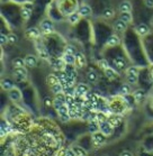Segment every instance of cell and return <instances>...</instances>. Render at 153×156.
<instances>
[{
    "mask_svg": "<svg viewBox=\"0 0 153 156\" xmlns=\"http://www.w3.org/2000/svg\"><path fill=\"white\" fill-rule=\"evenodd\" d=\"M39 26H41V30L45 34H50V33L54 32V23L52 19H49V18L43 19Z\"/></svg>",
    "mask_w": 153,
    "mask_h": 156,
    "instance_id": "obj_1",
    "label": "cell"
},
{
    "mask_svg": "<svg viewBox=\"0 0 153 156\" xmlns=\"http://www.w3.org/2000/svg\"><path fill=\"white\" fill-rule=\"evenodd\" d=\"M14 78L18 82L25 81L27 78V70L25 68H14Z\"/></svg>",
    "mask_w": 153,
    "mask_h": 156,
    "instance_id": "obj_2",
    "label": "cell"
},
{
    "mask_svg": "<svg viewBox=\"0 0 153 156\" xmlns=\"http://www.w3.org/2000/svg\"><path fill=\"white\" fill-rule=\"evenodd\" d=\"M99 130L103 133L104 135L108 137V136H111L113 134V130H114V126L109 122V121H104L101 124H99Z\"/></svg>",
    "mask_w": 153,
    "mask_h": 156,
    "instance_id": "obj_3",
    "label": "cell"
},
{
    "mask_svg": "<svg viewBox=\"0 0 153 156\" xmlns=\"http://www.w3.org/2000/svg\"><path fill=\"white\" fill-rule=\"evenodd\" d=\"M32 9L33 5L32 4H25L20 9V16L24 20H28L29 17L32 16Z\"/></svg>",
    "mask_w": 153,
    "mask_h": 156,
    "instance_id": "obj_4",
    "label": "cell"
},
{
    "mask_svg": "<svg viewBox=\"0 0 153 156\" xmlns=\"http://www.w3.org/2000/svg\"><path fill=\"white\" fill-rule=\"evenodd\" d=\"M78 12L81 17H89V16H91V14H93V8L90 7L89 5L82 4L79 6Z\"/></svg>",
    "mask_w": 153,
    "mask_h": 156,
    "instance_id": "obj_5",
    "label": "cell"
},
{
    "mask_svg": "<svg viewBox=\"0 0 153 156\" xmlns=\"http://www.w3.org/2000/svg\"><path fill=\"white\" fill-rule=\"evenodd\" d=\"M21 92L19 89H11L10 91H8V98L11 100V101H14V102H18V101H20L21 100Z\"/></svg>",
    "mask_w": 153,
    "mask_h": 156,
    "instance_id": "obj_6",
    "label": "cell"
},
{
    "mask_svg": "<svg viewBox=\"0 0 153 156\" xmlns=\"http://www.w3.org/2000/svg\"><path fill=\"white\" fill-rule=\"evenodd\" d=\"M90 91V88L88 84H86V83H79L77 85V88H75V96H85L86 93H88Z\"/></svg>",
    "mask_w": 153,
    "mask_h": 156,
    "instance_id": "obj_7",
    "label": "cell"
},
{
    "mask_svg": "<svg viewBox=\"0 0 153 156\" xmlns=\"http://www.w3.org/2000/svg\"><path fill=\"white\" fill-rule=\"evenodd\" d=\"M93 142L96 144V145L100 146L103 145L104 143L106 142V136L104 135L101 131H97L95 134H93Z\"/></svg>",
    "mask_w": 153,
    "mask_h": 156,
    "instance_id": "obj_8",
    "label": "cell"
},
{
    "mask_svg": "<svg viewBox=\"0 0 153 156\" xmlns=\"http://www.w3.org/2000/svg\"><path fill=\"white\" fill-rule=\"evenodd\" d=\"M39 35H41V32H39V29L36 28V27H31V28H28L25 32V36L28 39H36V38H38Z\"/></svg>",
    "mask_w": 153,
    "mask_h": 156,
    "instance_id": "obj_9",
    "label": "cell"
},
{
    "mask_svg": "<svg viewBox=\"0 0 153 156\" xmlns=\"http://www.w3.org/2000/svg\"><path fill=\"white\" fill-rule=\"evenodd\" d=\"M119 43H121V39H119V37H118L116 34H113V35H111L108 38H107L106 46L107 47H115V46H117Z\"/></svg>",
    "mask_w": 153,
    "mask_h": 156,
    "instance_id": "obj_10",
    "label": "cell"
},
{
    "mask_svg": "<svg viewBox=\"0 0 153 156\" xmlns=\"http://www.w3.org/2000/svg\"><path fill=\"white\" fill-rule=\"evenodd\" d=\"M25 63H26V66L27 68H35L36 65H37V57L35 55H32V54H28V55H26L25 57Z\"/></svg>",
    "mask_w": 153,
    "mask_h": 156,
    "instance_id": "obj_11",
    "label": "cell"
},
{
    "mask_svg": "<svg viewBox=\"0 0 153 156\" xmlns=\"http://www.w3.org/2000/svg\"><path fill=\"white\" fill-rule=\"evenodd\" d=\"M127 23H125L124 20H122V19H118L114 23V28L116 32H119V33H124L126 29H127Z\"/></svg>",
    "mask_w": 153,
    "mask_h": 156,
    "instance_id": "obj_12",
    "label": "cell"
},
{
    "mask_svg": "<svg viewBox=\"0 0 153 156\" xmlns=\"http://www.w3.org/2000/svg\"><path fill=\"white\" fill-rule=\"evenodd\" d=\"M81 19V16L79 15L78 11H75V12H71V14H69L68 16V21L69 24H71V25H77L79 21Z\"/></svg>",
    "mask_w": 153,
    "mask_h": 156,
    "instance_id": "obj_13",
    "label": "cell"
},
{
    "mask_svg": "<svg viewBox=\"0 0 153 156\" xmlns=\"http://www.w3.org/2000/svg\"><path fill=\"white\" fill-rule=\"evenodd\" d=\"M136 33L140 36H146L150 33L149 26L146 25V24H139V25L136 26Z\"/></svg>",
    "mask_w": 153,
    "mask_h": 156,
    "instance_id": "obj_14",
    "label": "cell"
},
{
    "mask_svg": "<svg viewBox=\"0 0 153 156\" xmlns=\"http://www.w3.org/2000/svg\"><path fill=\"white\" fill-rule=\"evenodd\" d=\"M86 64V56L82 53H77L75 54V66L78 69H81Z\"/></svg>",
    "mask_w": 153,
    "mask_h": 156,
    "instance_id": "obj_15",
    "label": "cell"
},
{
    "mask_svg": "<svg viewBox=\"0 0 153 156\" xmlns=\"http://www.w3.org/2000/svg\"><path fill=\"white\" fill-rule=\"evenodd\" d=\"M98 79H99V75H98V73L96 71H93V70H90L87 73V80L90 83H93V84H96L97 82H98Z\"/></svg>",
    "mask_w": 153,
    "mask_h": 156,
    "instance_id": "obj_16",
    "label": "cell"
},
{
    "mask_svg": "<svg viewBox=\"0 0 153 156\" xmlns=\"http://www.w3.org/2000/svg\"><path fill=\"white\" fill-rule=\"evenodd\" d=\"M118 9L121 12H126V11H132V4L127 1V0H124L122 1L119 6H118Z\"/></svg>",
    "mask_w": 153,
    "mask_h": 156,
    "instance_id": "obj_17",
    "label": "cell"
},
{
    "mask_svg": "<svg viewBox=\"0 0 153 156\" xmlns=\"http://www.w3.org/2000/svg\"><path fill=\"white\" fill-rule=\"evenodd\" d=\"M104 73H105V76L107 79H109V80H116L118 78V74L117 72L113 70L111 68H108L106 70H104Z\"/></svg>",
    "mask_w": 153,
    "mask_h": 156,
    "instance_id": "obj_18",
    "label": "cell"
},
{
    "mask_svg": "<svg viewBox=\"0 0 153 156\" xmlns=\"http://www.w3.org/2000/svg\"><path fill=\"white\" fill-rule=\"evenodd\" d=\"M119 19L122 20H124L125 23H132L133 21V15H132V11H126V12H121L119 14Z\"/></svg>",
    "mask_w": 153,
    "mask_h": 156,
    "instance_id": "obj_19",
    "label": "cell"
},
{
    "mask_svg": "<svg viewBox=\"0 0 153 156\" xmlns=\"http://www.w3.org/2000/svg\"><path fill=\"white\" fill-rule=\"evenodd\" d=\"M88 129H89V131L91 134H95L97 131H99V122L97 120H89Z\"/></svg>",
    "mask_w": 153,
    "mask_h": 156,
    "instance_id": "obj_20",
    "label": "cell"
},
{
    "mask_svg": "<svg viewBox=\"0 0 153 156\" xmlns=\"http://www.w3.org/2000/svg\"><path fill=\"white\" fill-rule=\"evenodd\" d=\"M51 66L54 69V70H62L63 69V66L65 65V63H64V61H63V58L62 60H53V61H51Z\"/></svg>",
    "mask_w": 153,
    "mask_h": 156,
    "instance_id": "obj_21",
    "label": "cell"
},
{
    "mask_svg": "<svg viewBox=\"0 0 153 156\" xmlns=\"http://www.w3.org/2000/svg\"><path fill=\"white\" fill-rule=\"evenodd\" d=\"M63 61L67 65H75V55H71V54L64 53Z\"/></svg>",
    "mask_w": 153,
    "mask_h": 156,
    "instance_id": "obj_22",
    "label": "cell"
},
{
    "mask_svg": "<svg viewBox=\"0 0 153 156\" xmlns=\"http://www.w3.org/2000/svg\"><path fill=\"white\" fill-rule=\"evenodd\" d=\"M133 97H134V100H135L136 102H142L145 99V92L143 90H137V91L134 92Z\"/></svg>",
    "mask_w": 153,
    "mask_h": 156,
    "instance_id": "obj_23",
    "label": "cell"
},
{
    "mask_svg": "<svg viewBox=\"0 0 153 156\" xmlns=\"http://www.w3.org/2000/svg\"><path fill=\"white\" fill-rule=\"evenodd\" d=\"M51 91H52L53 94H59V93L63 92L64 91L63 84H62L61 82H59V83H56V84L52 85V87H51Z\"/></svg>",
    "mask_w": 153,
    "mask_h": 156,
    "instance_id": "obj_24",
    "label": "cell"
},
{
    "mask_svg": "<svg viewBox=\"0 0 153 156\" xmlns=\"http://www.w3.org/2000/svg\"><path fill=\"white\" fill-rule=\"evenodd\" d=\"M46 82H47V84L52 87V85L59 83V82H60V79H59V76L55 74H49L46 78Z\"/></svg>",
    "mask_w": 153,
    "mask_h": 156,
    "instance_id": "obj_25",
    "label": "cell"
},
{
    "mask_svg": "<svg viewBox=\"0 0 153 156\" xmlns=\"http://www.w3.org/2000/svg\"><path fill=\"white\" fill-rule=\"evenodd\" d=\"M13 65L14 68H25L26 63H25V58H21V57H16L13 61Z\"/></svg>",
    "mask_w": 153,
    "mask_h": 156,
    "instance_id": "obj_26",
    "label": "cell"
},
{
    "mask_svg": "<svg viewBox=\"0 0 153 156\" xmlns=\"http://www.w3.org/2000/svg\"><path fill=\"white\" fill-rule=\"evenodd\" d=\"M72 149L75 151V156H88L87 151H86L83 147H81V146H73Z\"/></svg>",
    "mask_w": 153,
    "mask_h": 156,
    "instance_id": "obj_27",
    "label": "cell"
},
{
    "mask_svg": "<svg viewBox=\"0 0 153 156\" xmlns=\"http://www.w3.org/2000/svg\"><path fill=\"white\" fill-rule=\"evenodd\" d=\"M1 88L6 90V91H10L11 89H14V84H13V82L10 80H8V79H5L1 81Z\"/></svg>",
    "mask_w": 153,
    "mask_h": 156,
    "instance_id": "obj_28",
    "label": "cell"
},
{
    "mask_svg": "<svg viewBox=\"0 0 153 156\" xmlns=\"http://www.w3.org/2000/svg\"><path fill=\"white\" fill-rule=\"evenodd\" d=\"M114 64L116 65V68L119 69V70H123V69H125V66H126V62H125L122 57H115Z\"/></svg>",
    "mask_w": 153,
    "mask_h": 156,
    "instance_id": "obj_29",
    "label": "cell"
},
{
    "mask_svg": "<svg viewBox=\"0 0 153 156\" xmlns=\"http://www.w3.org/2000/svg\"><path fill=\"white\" fill-rule=\"evenodd\" d=\"M114 16H115V10L113 8H107L103 12V17L106 18V19H111V18H113Z\"/></svg>",
    "mask_w": 153,
    "mask_h": 156,
    "instance_id": "obj_30",
    "label": "cell"
},
{
    "mask_svg": "<svg viewBox=\"0 0 153 156\" xmlns=\"http://www.w3.org/2000/svg\"><path fill=\"white\" fill-rule=\"evenodd\" d=\"M126 81H127L129 84H136L137 81H139V76H137V75H133V74H126Z\"/></svg>",
    "mask_w": 153,
    "mask_h": 156,
    "instance_id": "obj_31",
    "label": "cell"
},
{
    "mask_svg": "<svg viewBox=\"0 0 153 156\" xmlns=\"http://www.w3.org/2000/svg\"><path fill=\"white\" fill-rule=\"evenodd\" d=\"M37 51H38V54H39V56L42 57V58H44V60H47L49 58V53H47V51L44 48L43 46H41V47H37Z\"/></svg>",
    "mask_w": 153,
    "mask_h": 156,
    "instance_id": "obj_32",
    "label": "cell"
},
{
    "mask_svg": "<svg viewBox=\"0 0 153 156\" xmlns=\"http://www.w3.org/2000/svg\"><path fill=\"white\" fill-rule=\"evenodd\" d=\"M121 93L123 96H126V94H129L131 93V85L128 83H125L121 87Z\"/></svg>",
    "mask_w": 153,
    "mask_h": 156,
    "instance_id": "obj_33",
    "label": "cell"
},
{
    "mask_svg": "<svg viewBox=\"0 0 153 156\" xmlns=\"http://www.w3.org/2000/svg\"><path fill=\"white\" fill-rule=\"evenodd\" d=\"M69 116L71 119H75V118H78L79 117V112H78V109L75 107H71V108H69Z\"/></svg>",
    "mask_w": 153,
    "mask_h": 156,
    "instance_id": "obj_34",
    "label": "cell"
},
{
    "mask_svg": "<svg viewBox=\"0 0 153 156\" xmlns=\"http://www.w3.org/2000/svg\"><path fill=\"white\" fill-rule=\"evenodd\" d=\"M96 120L98 121L99 124H101V122H104V121H107V120H108V119H107L106 114H104L103 111H100V112H97Z\"/></svg>",
    "mask_w": 153,
    "mask_h": 156,
    "instance_id": "obj_35",
    "label": "cell"
},
{
    "mask_svg": "<svg viewBox=\"0 0 153 156\" xmlns=\"http://www.w3.org/2000/svg\"><path fill=\"white\" fill-rule=\"evenodd\" d=\"M18 42V36L14 33H10V34H8V43H10V44H15V43Z\"/></svg>",
    "mask_w": 153,
    "mask_h": 156,
    "instance_id": "obj_36",
    "label": "cell"
},
{
    "mask_svg": "<svg viewBox=\"0 0 153 156\" xmlns=\"http://www.w3.org/2000/svg\"><path fill=\"white\" fill-rule=\"evenodd\" d=\"M64 53L71 54V55H75V54H77V51H75V48L73 45H67V46H65V52H64Z\"/></svg>",
    "mask_w": 153,
    "mask_h": 156,
    "instance_id": "obj_37",
    "label": "cell"
},
{
    "mask_svg": "<svg viewBox=\"0 0 153 156\" xmlns=\"http://www.w3.org/2000/svg\"><path fill=\"white\" fill-rule=\"evenodd\" d=\"M98 66H99L100 69H103V70H106V69L109 68V64H108V62H107V60H99L98 61Z\"/></svg>",
    "mask_w": 153,
    "mask_h": 156,
    "instance_id": "obj_38",
    "label": "cell"
},
{
    "mask_svg": "<svg viewBox=\"0 0 153 156\" xmlns=\"http://www.w3.org/2000/svg\"><path fill=\"white\" fill-rule=\"evenodd\" d=\"M126 74H133V75H137L139 74V68L136 66H131L126 70Z\"/></svg>",
    "mask_w": 153,
    "mask_h": 156,
    "instance_id": "obj_39",
    "label": "cell"
},
{
    "mask_svg": "<svg viewBox=\"0 0 153 156\" xmlns=\"http://www.w3.org/2000/svg\"><path fill=\"white\" fill-rule=\"evenodd\" d=\"M63 105H64V103L62 102V101H60V100H57V99H54L53 100V108L56 110V111L60 109V108L63 106Z\"/></svg>",
    "mask_w": 153,
    "mask_h": 156,
    "instance_id": "obj_40",
    "label": "cell"
},
{
    "mask_svg": "<svg viewBox=\"0 0 153 156\" xmlns=\"http://www.w3.org/2000/svg\"><path fill=\"white\" fill-rule=\"evenodd\" d=\"M55 99L60 100V101H62L63 103H65V101H67V94H64L63 92L59 93V94H55Z\"/></svg>",
    "mask_w": 153,
    "mask_h": 156,
    "instance_id": "obj_41",
    "label": "cell"
},
{
    "mask_svg": "<svg viewBox=\"0 0 153 156\" xmlns=\"http://www.w3.org/2000/svg\"><path fill=\"white\" fill-rule=\"evenodd\" d=\"M59 118H60V120L62 121V122H68L71 118H70V116H69V114H63V115H59Z\"/></svg>",
    "mask_w": 153,
    "mask_h": 156,
    "instance_id": "obj_42",
    "label": "cell"
},
{
    "mask_svg": "<svg viewBox=\"0 0 153 156\" xmlns=\"http://www.w3.org/2000/svg\"><path fill=\"white\" fill-rule=\"evenodd\" d=\"M0 43H1V46H4L5 44H7L8 43V35H4V34H1V35H0Z\"/></svg>",
    "mask_w": 153,
    "mask_h": 156,
    "instance_id": "obj_43",
    "label": "cell"
},
{
    "mask_svg": "<svg viewBox=\"0 0 153 156\" xmlns=\"http://www.w3.org/2000/svg\"><path fill=\"white\" fill-rule=\"evenodd\" d=\"M108 121H109V122H111V124L113 125V126H114V127H115L116 125L119 124V121H121V119H119V118H118V117H114V118H111V119H109V120H108Z\"/></svg>",
    "mask_w": 153,
    "mask_h": 156,
    "instance_id": "obj_44",
    "label": "cell"
},
{
    "mask_svg": "<svg viewBox=\"0 0 153 156\" xmlns=\"http://www.w3.org/2000/svg\"><path fill=\"white\" fill-rule=\"evenodd\" d=\"M63 156H75V153L72 148H69V149H67V151L64 152Z\"/></svg>",
    "mask_w": 153,
    "mask_h": 156,
    "instance_id": "obj_45",
    "label": "cell"
},
{
    "mask_svg": "<svg viewBox=\"0 0 153 156\" xmlns=\"http://www.w3.org/2000/svg\"><path fill=\"white\" fill-rule=\"evenodd\" d=\"M51 98H49V97H46V98H45V99H44V105H45V106L46 107H51V106H53V102H52V101H51Z\"/></svg>",
    "mask_w": 153,
    "mask_h": 156,
    "instance_id": "obj_46",
    "label": "cell"
},
{
    "mask_svg": "<svg viewBox=\"0 0 153 156\" xmlns=\"http://www.w3.org/2000/svg\"><path fill=\"white\" fill-rule=\"evenodd\" d=\"M143 2L148 8H153V0H143Z\"/></svg>",
    "mask_w": 153,
    "mask_h": 156,
    "instance_id": "obj_47",
    "label": "cell"
},
{
    "mask_svg": "<svg viewBox=\"0 0 153 156\" xmlns=\"http://www.w3.org/2000/svg\"><path fill=\"white\" fill-rule=\"evenodd\" d=\"M119 156H133V153L131 151H127V149H125L123 152L119 154Z\"/></svg>",
    "mask_w": 153,
    "mask_h": 156,
    "instance_id": "obj_48",
    "label": "cell"
},
{
    "mask_svg": "<svg viewBox=\"0 0 153 156\" xmlns=\"http://www.w3.org/2000/svg\"><path fill=\"white\" fill-rule=\"evenodd\" d=\"M26 154H27V156H35V151L33 148H28L26 151Z\"/></svg>",
    "mask_w": 153,
    "mask_h": 156,
    "instance_id": "obj_49",
    "label": "cell"
}]
</instances>
